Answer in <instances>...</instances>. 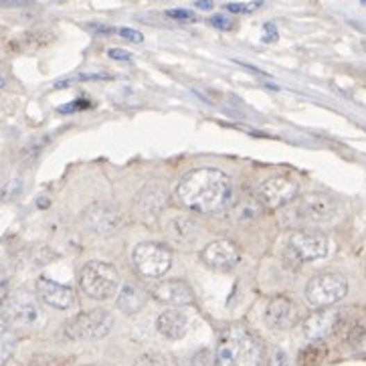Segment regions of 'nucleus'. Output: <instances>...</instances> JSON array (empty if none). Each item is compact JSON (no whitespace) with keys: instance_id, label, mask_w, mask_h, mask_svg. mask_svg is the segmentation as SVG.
<instances>
[{"instance_id":"obj_9","label":"nucleus","mask_w":366,"mask_h":366,"mask_svg":"<svg viewBox=\"0 0 366 366\" xmlns=\"http://www.w3.org/2000/svg\"><path fill=\"white\" fill-rule=\"evenodd\" d=\"M290 253L298 263L324 259L330 253V241L318 231H296L290 237Z\"/></svg>"},{"instance_id":"obj_16","label":"nucleus","mask_w":366,"mask_h":366,"mask_svg":"<svg viewBox=\"0 0 366 366\" xmlns=\"http://www.w3.org/2000/svg\"><path fill=\"white\" fill-rule=\"evenodd\" d=\"M296 320V306L283 296L274 298L265 308V324L272 330H288Z\"/></svg>"},{"instance_id":"obj_19","label":"nucleus","mask_w":366,"mask_h":366,"mask_svg":"<svg viewBox=\"0 0 366 366\" xmlns=\"http://www.w3.org/2000/svg\"><path fill=\"white\" fill-rule=\"evenodd\" d=\"M146 301H148V294L136 283L126 281L119 290V296H117V308L124 314H136L146 306Z\"/></svg>"},{"instance_id":"obj_2","label":"nucleus","mask_w":366,"mask_h":366,"mask_svg":"<svg viewBox=\"0 0 366 366\" xmlns=\"http://www.w3.org/2000/svg\"><path fill=\"white\" fill-rule=\"evenodd\" d=\"M263 350L259 340L241 324L221 332L215 352V366H261Z\"/></svg>"},{"instance_id":"obj_4","label":"nucleus","mask_w":366,"mask_h":366,"mask_svg":"<svg viewBox=\"0 0 366 366\" xmlns=\"http://www.w3.org/2000/svg\"><path fill=\"white\" fill-rule=\"evenodd\" d=\"M114 328V316L108 310H92L77 314L75 318L65 324V336L69 340L83 342V340H97L112 332Z\"/></svg>"},{"instance_id":"obj_21","label":"nucleus","mask_w":366,"mask_h":366,"mask_svg":"<svg viewBox=\"0 0 366 366\" xmlns=\"http://www.w3.org/2000/svg\"><path fill=\"white\" fill-rule=\"evenodd\" d=\"M326 354H328V350L322 346V344H310V346H306L301 352H299L298 356V363L301 366H318L326 358Z\"/></svg>"},{"instance_id":"obj_38","label":"nucleus","mask_w":366,"mask_h":366,"mask_svg":"<svg viewBox=\"0 0 366 366\" xmlns=\"http://www.w3.org/2000/svg\"><path fill=\"white\" fill-rule=\"evenodd\" d=\"M39 206H49V201H47V199H41V203H39Z\"/></svg>"},{"instance_id":"obj_23","label":"nucleus","mask_w":366,"mask_h":366,"mask_svg":"<svg viewBox=\"0 0 366 366\" xmlns=\"http://www.w3.org/2000/svg\"><path fill=\"white\" fill-rule=\"evenodd\" d=\"M21 190H23L21 181H8V183L2 186V190H0V201H2V203L13 201V199H17V197L21 194Z\"/></svg>"},{"instance_id":"obj_1","label":"nucleus","mask_w":366,"mask_h":366,"mask_svg":"<svg viewBox=\"0 0 366 366\" xmlns=\"http://www.w3.org/2000/svg\"><path fill=\"white\" fill-rule=\"evenodd\" d=\"M176 197L186 208L210 215L231 205L233 183L225 172L217 168H194L178 181Z\"/></svg>"},{"instance_id":"obj_27","label":"nucleus","mask_w":366,"mask_h":366,"mask_svg":"<svg viewBox=\"0 0 366 366\" xmlns=\"http://www.w3.org/2000/svg\"><path fill=\"white\" fill-rule=\"evenodd\" d=\"M93 103L90 99H77V101H73V103H69V106H63V108H59V112L61 114H71V112H79V110H88V108H92Z\"/></svg>"},{"instance_id":"obj_31","label":"nucleus","mask_w":366,"mask_h":366,"mask_svg":"<svg viewBox=\"0 0 366 366\" xmlns=\"http://www.w3.org/2000/svg\"><path fill=\"white\" fill-rule=\"evenodd\" d=\"M208 23L213 24V26H217V28H221V31H231V28H233V21H229V19H227V17H223V15L213 17Z\"/></svg>"},{"instance_id":"obj_37","label":"nucleus","mask_w":366,"mask_h":366,"mask_svg":"<svg viewBox=\"0 0 366 366\" xmlns=\"http://www.w3.org/2000/svg\"><path fill=\"white\" fill-rule=\"evenodd\" d=\"M4 85H6V79H4V75H0V90H2Z\"/></svg>"},{"instance_id":"obj_13","label":"nucleus","mask_w":366,"mask_h":366,"mask_svg":"<svg viewBox=\"0 0 366 366\" xmlns=\"http://www.w3.org/2000/svg\"><path fill=\"white\" fill-rule=\"evenodd\" d=\"M340 312H334V310H320V312H314L312 316H308L303 324H301V332L303 336L310 340V342H318L324 340L326 336L334 334V328H336V322H338Z\"/></svg>"},{"instance_id":"obj_20","label":"nucleus","mask_w":366,"mask_h":366,"mask_svg":"<svg viewBox=\"0 0 366 366\" xmlns=\"http://www.w3.org/2000/svg\"><path fill=\"white\" fill-rule=\"evenodd\" d=\"M164 205H166V190L160 184H148L138 197V208L144 215H158Z\"/></svg>"},{"instance_id":"obj_22","label":"nucleus","mask_w":366,"mask_h":366,"mask_svg":"<svg viewBox=\"0 0 366 366\" xmlns=\"http://www.w3.org/2000/svg\"><path fill=\"white\" fill-rule=\"evenodd\" d=\"M261 205V203H259ZM257 205L255 201H245L243 205H239V208H237V219L239 221H251V219H255L259 213H261V206Z\"/></svg>"},{"instance_id":"obj_10","label":"nucleus","mask_w":366,"mask_h":366,"mask_svg":"<svg viewBox=\"0 0 366 366\" xmlns=\"http://www.w3.org/2000/svg\"><path fill=\"white\" fill-rule=\"evenodd\" d=\"M298 194V183L288 176H272L259 188V203L267 208H279L292 203Z\"/></svg>"},{"instance_id":"obj_5","label":"nucleus","mask_w":366,"mask_h":366,"mask_svg":"<svg viewBox=\"0 0 366 366\" xmlns=\"http://www.w3.org/2000/svg\"><path fill=\"white\" fill-rule=\"evenodd\" d=\"M348 281L338 274L314 275L306 285V301L312 308H330L346 298Z\"/></svg>"},{"instance_id":"obj_24","label":"nucleus","mask_w":366,"mask_h":366,"mask_svg":"<svg viewBox=\"0 0 366 366\" xmlns=\"http://www.w3.org/2000/svg\"><path fill=\"white\" fill-rule=\"evenodd\" d=\"M261 6V0H255V2H231V4H225V10L229 13H235V15H247V13H253Z\"/></svg>"},{"instance_id":"obj_29","label":"nucleus","mask_w":366,"mask_h":366,"mask_svg":"<svg viewBox=\"0 0 366 366\" xmlns=\"http://www.w3.org/2000/svg\"><path fill=\"white\" fill-rule=\"evenodd\" d=\"M267 366H292V360H290V356L283 350H275Z\"/></svg>"},{"instance_id":"obj_7","label":"nucleus","mask_w":366,"mask_h":366,"mask_svg":"<svg viewBox=\"0 0 366 366\" xmlns=\"http://www.w3.org/2000/svg\"><path fill=\"white\" fill-rule=\"evenodd\" d=\"M2 310V320L8 326L15 328H33L41 320V310L37 306V301L33 296L24 294V292H17L13 296H6L4 301L0 303Z\"/></svg>"},{"instance_id":"obj_36","label":"nucleus","mask_w":366,"mask_h":366,"mask_svg":"<svg viewBox=\"0 0 366 366\" xmlns=\"http://www.w3.org/2000/svg\"><path fill=\"white\" fill-rule=\"evenodd\" d=\"M194 6H197V8H201V10H210V8L215 6V2H213V0H199Z\"/></svg>"},{"instance_id":"obj_3","label":"nucleus","mask_w":366,"mask_h":366,"mask_svg":"<svg viewBox=\"0 0 366 366\" xmlns=\"http://www.w3.org/2000/svg\"><path fill=\"white\" fill-rule=\"evenodd\" d=\"M79 285L90 298L106 301L115 296L119 288V274L106 261H90L79 274Z\"/></svg>"},{"instance_id":"obj_17","label":"nucleus","mask_w":366,"mask_h":366,"mask_svg":"<svg viewBox=\"0 0 366 366\" xmlns=\"http://www.w3.org/2000/svg\"><path fill=\"white\" fill-rule=\"evenodd\" d=\"M166 235L176 245H192L199 237V225L186 215H172L166 221Z\"/></svg>"},{"instance_id":"obj_26","label":"nucleus","mask_w":366,"mask_h":366,"mask_svg":"<svg viewBox=\"0 0 366 366\" xmlns=\"http://www.w3.org/2000/svg\"><path fill=\"white\" fill-rule=\"evenodd\" d=\"M134 366H166L160 354H142Z\"/></svg>"},{"instance_id":"obj_12","label":"nucleus","mask_w":366,"mask_h":366,"mask_svg":"<svg viewBox=\"0 0 366 366\" xmlns=\"http://www.w3.org/2000/svg\"><path fill=\"white\" fill-rule=\"evenodd\" d=\"M85 225L97 235H114L122 227V215L114 206L95 203L85 210Z\"/></svg>"},{"instance_id":"obj_6","label":"nucleus","mask_w":366,"mask_h":366,"mask_svg":"<svg viewBox=\"0 0 366 366\" xmlns=\"http://www.w3.org/2000/svg\"><path fill=\"white\" fill-rule=\"evenodd\" d=\"M132 261L144 277H162L172 267V251L162 243H138L132 253Z\"/></svg>"},{"instance_id":"obj_30","label":"nucleus","mask_w":366,"mask_h":366,"mask_svg":"<svg viewBox=\"0 0 366 366\" xmlns=\"http://www.w3.org/2000/svg\"><path fill=\"white\" fill-rule=\"evenodd\" d=\"M117 33H119V37H124L126 41H132V43H142V41H144L142 33H138L134 28H126V26H122Z\"/></svg>"},{"instance_id":"obj_11","label":"nucleus","mask_w":366,"mask_h":366,"mask_svg":"<svg viewBox=\"0 0 366 366\" xmlns=\"http://www.w3.org/2000/svg\"><path fill=\"white\" fill-rule=\"evenodd\" d=\"M201 259H203L206 267H210V269L231 272L239 263V249H237L235 243H231L227 239H217V241L208 243L203 249Z\"/></svg>"},{"instance_id":"obj_25","label":"nucleus","mask_w":366,"mask_h":366,"mask_svg":"<svg viewBox=\"0 0 366 366\" xmlns=\"http://www.w3.org/2000/svg\"><path fill=\"white\" fill-rule=\"evenodd\" d=\"M192 366H215V354L208 348L197 352L194 358H192Z\"/></svg>"},{"instance_id":"obj_32","label":"nucleus","mask_w":366,"mask_h":366,"mask_svg":"<svg viewBox=\"0 0 366 366\" xmlns=\"http://www.w3.org/2000/svg\"><path fill=\"white\" fill-rule=\"evenodd\" d=\"M108 55L114 59V61H132V53L124 51V49H110Z\"/></svg>"},{"instance_id":"obj_18","label":"nucleus","mask_w":366,"mask_h":366,"mask_svg":"<svg viewBox=\"0 0 366 366\" xmlns=\"http://www.w3.org/2000/svg\"><path fill=\"white\" fill-rule=\"evenodd\" d=\"M156 330L168 340H181L188 334V318L181 310H166L156 320Z\"/></svg>"},{"instance_id":"obj_28","label":"nucleus","mask_w":366,"mask_h":366,"mask_svg":"<svg viewBox=\"0 0 366 366\" xmlns=\"http://www.w3.org/2000/svg\"><path fill=\"white\" fill-rule=\"evenodd\" d=\"M166 15H168L170 19H174V21H188V23L197 21V15H194V13H190V10H184V8H174V10H168Z\"/></svg>"},{"instance_id":"obj_14","label":"nucleus","mask_w":366,"mask_h":366,"mask_svg":"<svg viewBox=\"0 0 366 366\" xmlns=\"http://www.w3.org/2000/svg\"><path fill=\"white\" fill-rule=\"evenodd\" d=\"M37 294H39V298L43 299L45 303L57 308V310H69L75 303V292H73V288L63 285V283H57V281L47 279V277H41L37 281Z\"/></svg>"},{"instance_id":"obj_15","label":"nucleus","mask_w":366,"mask_h":366,"mask_svg":"<svg viewBox=\"0 0 366 366\" xmlns=\"http://www.w3.org/2000/svg\"><path fill=\"white\" fill-rule=\"evenodd\" d=\"M152 294L156 299H160L164 303H170V306H188L194 301V292L183 279L162 281L152 290Z\"/></svg>"},{"instance_id":"obj_33","label":"nucleus","mask_w":366,"mask_h":366,"mask_svg":"<svg viewBox=\"0 0 366 366\" xmlns=\"http://www.w3.org/2000/svg\"><path fill=\"white\" fill-rule=\"evenodd\" d=\"M75 79L79 81H103V79H112L108 73H83V75H77Z\"/></svg>"},{"instance_id":"obj_35","label":"nucleus","mask_w":366,"mask_h":366,"mask_svg":"<svg viewBox=\"0 0 366 366\" xmlns=\"http://www.w3.org/2000/svg\"><path fill=\"white\" fill-rule=\"evenodd\" d=\"M6 292H8V281H6V274L0 265V303L6 298Z\"/></svg>"},{"instance_id":"obj_8","label":"nucleus","mask_w":366,"mask_h":366,"mask_svg":"<svg viewBox=\"0 0 366 366\" xmlns=\"http://www.w3.org/2000/svg\"><path fill=\"white\" fill-rule=\"evenodd\" d=\"M338 205L332 197L324 192H310L301 197L298 205L294 206V215L298 223H310V225H320L328 223L336 217Z\"/></svg>"},{"instance_id":"obj_34","label":"nucleus","mask_w":366,"mask_h":366,"mask_svg":"<svg viewBox=\"0 0 366 366\" xmlns=\"http://www.w3.org/2000/svg\"><path fill=\"white\" fill-rule=\"evenodd\" d=\"M263 41H265V43H274V41H277V28H275L274 23H267L263 26Z\"/></svg>"}]
</instances>
